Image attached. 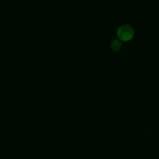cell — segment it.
I'll return each instance as SVG.
<instances>
[{
  "instance_id": "obj_1",
  "label": "cell",
  "mask_w": 159,
  "mask_h": 159,
  "mask_svg": "<svg viewBox=\"0 0 159 159\" xmlns=\"http://www.w3.org/2000/svg\"><path fill=\"white\" fill-rule=\"evenodd\" d=\"M134 33V29L129 24H122L117 29V35L119 39L125 41L131 40L133 38Z\"/></svg>"
},
{
  "instance_id": "obj_2",
  "label": "cell",
  "mask_w": 159,
  "mask_h": 159,
  "mask_svg": "<svg viewBox=\"0 0 159 159\" xmlns=\"http://www.w3.org/2000/svg\"><path fill=\"white\" fill-rule=\"evenodd\" d=\"M123 42H122L120 39L115 38L110 42V47H111V48L114 51H120L122 47H123Z\"/></svg>"
}]
</instances>
